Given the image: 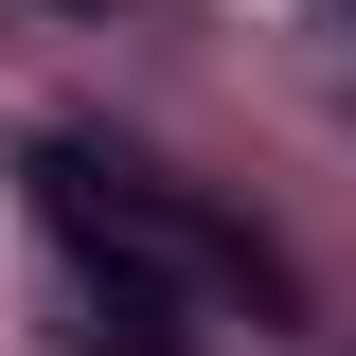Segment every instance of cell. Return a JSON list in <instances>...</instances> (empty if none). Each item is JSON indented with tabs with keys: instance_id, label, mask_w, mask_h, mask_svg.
Segmentation results:
<instances>
[{
	"instance_id": "6da1fadb",
	"label": "cell",
	"mask_w": 356,
	"mask_h": 356,
	"mask_svg": "<svg viewBox=\"0 0 356 356\" xmlns=\"http://www.w3.org/2000/svg\"><path fill=\"white\" fill-rule=\"evenodd\" d=\"M18 214H36L89 356H196L214 321L232 339H303V285H285V250H267L250 214H214L196 178L125 161V143H89V125L18 143Z\"/></svg>"
}]
</instances>
